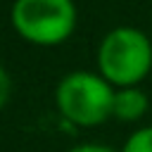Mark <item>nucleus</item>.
Masks as SVG:
<instances>
[{
	"instance_id": "1",
	"label": "nucleus",
	"mask_w": 152,
	"mask_h": 152,
	"mask_svg": "<svg viewBox=\"0 0 152 152\" xmlns=\"http://www.w3.org/2000/svg\"><path fill=\"white\" fill-rule=\"evenodd\" d=\"M97 64L104 81L121 88H133L152 69V43L142 31L119 26L102 38Z\"/></svg>"
},
{
	"instance_id": "2",
	"label": "nucleus",
	"mask_w": 152,
	"mask_h": 152,
	"mask_svg": "<svg viewBox=\"0 0 152 152\" xmlns=\"http://www.w3.org/2000/svg\"><path fill=\"white\" fill-rule=\"evenodd\" d=\"M55 100L66 121L76 126H97L112 114L114 90L109 81L90 71H71L57 83Z\"/></svg>"
},
{
	"instance_id": "3",
	"label": "nucleus",
	"mask_w": 152,
	"mask_h": 152,
	"mask_svg": "<svg viewBox=\"0 0 152 152\" xmlns=\"http://www.w3.org/2000/svg\"><path fill=\"white\" fill-rule=\"evenodd\" d=\"M14 31L36 45H59L76 28V7L71 0H14Z\"/></svg>"
},
{
	"instance_id": "4",
	"label": "nucleus",
	"mask_w": 152,
	"mask_h": 152,
	"mask_svg": "<svg viewBox=\"0 0 152 152\" xmlns=\"http://www.w3.org/2000/svg\"><path fill=\"white\" fill-rule=\"evenodd\" d=\"M147 109V97L140 88H121L119 93H114V104H112V114L121 121H135L145 114Z\"/></svg>"
},
{
	"instance_id": "5",
	"label": "nucleus",
	"mask_w": 152,
	"mask_h": 152,
	"mask_svg": "<svg viewBox=\"0 0 152 152\" xmlns=\"http://www.w3.org/2000/svg\"><path fill=\"white\" fill-rule=\"evenodd\" d=\"M121 152H152V126L135 131L126 140V145H124Z\"/></svg>"
},
{
	"instance_id": "6",
	"label": "nucleus",
	"mask_w": 152,
	"mask_h": 152,
	"mask_svg": "<svg viewBox=\"0 0 152 152\" xmlns=\"http://www.w3.org/2000/svg\"><path fill=\"white\" fill-rule=\"evenodd\" d=\"M7 97H10V76H7V71L0 66V107L7 102Z\"/></svg>"
},
{
	"instance_id": "7",
	"label": "nucleus",
	"mask_w": 152,
	"mask_h": 152,
	"mask_svg": "<svg viewBox=\"0 0 152 152\" xmlns=\"http://www.w3.org/2000/svg\"><path fill=\"white\" fill-rule=\"evenodd\" d=\"M69 152H114V150L107 145H78V147H71Z\"/></svg>"
}]
</instances>
